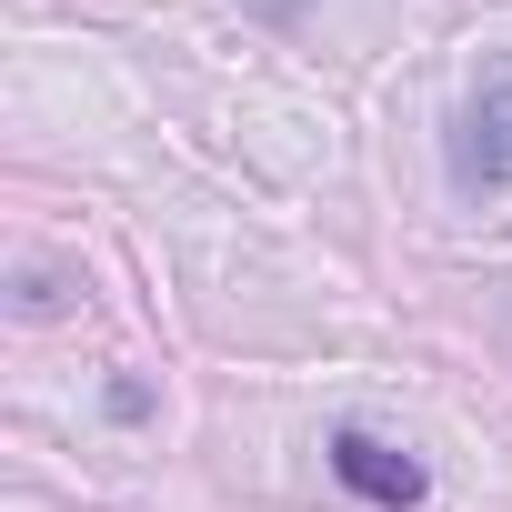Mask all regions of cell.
<instances>
[{
	"label": "cell",
	"instance_id": "obj_1",
	"mask_svg": "<svg viewBox=\"0 0 512 512\" xmlns=\"http://www.w3.org/2000/svg\"><path fill=\"white\" fill-rule=\"evenodd\" d=\"M452 181L462 191H492V181H512V61L462 101V131H452Z\"/></svg>",
	"mask_w": 512,
	"mask_h": 512
},
{
	"label": "cell",
	"instance_id": "obj_2",
	"mask_svg": "<svg viewBox=\"0 0 512 512\" xmlns=\"http://www.w3.org/2000/svg\"><path fill=\"white\" fill-rule=\"evenodd\" d=\"M332 472H342L362 502H382V512H412V502H422V462L392 452V442H372V432H342V442H332Z\"/></svg>",
	"mask_w": 512,
	"mask_h": 512
},
{
	"label": "cell",
	"instance_id": "obj_3",
	"mask_svg": "<svg viewBox=\"0 0 512 512\" xmlns=\"http://www.w3.org/2000/svg\"><path fill=\"white\" fill-rule=\"evenodd\" d=\"M251 11H272V21H292V11H302V0H251Z\"/></svg>",
	"mask_w": 512,
	"mask_h": 512
}]
</instances>
